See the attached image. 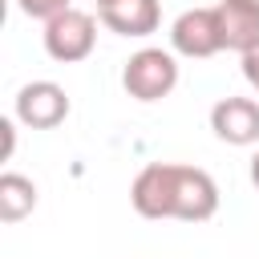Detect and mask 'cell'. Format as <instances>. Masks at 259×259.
Masks as SVG:
<instances>
[{
  "instance_id": "cell-1",
  "label": "cell",
  "mask_w": 259,
  "mask_h": 259,
  "mask_svg": "<svg viewBox=\"0 0 259 259\" xmlns=\"http://www.w3.org/2000/svg\"><path fill=\"white\" fill-rule=\"evenodd\" d=\"M130 206L142 219L206 223V219L219 214V182L202 166L146 162L130 182Z\"/></svg>"
},
{
  "instance_id": "cell-2",
  "label": "cell",
  "mask_w": 259,
  "mask_h": 259,
  "mask_svg": "<svg viewBox=\"0 0 259 259\" xmlns=\"http://www.w3.org/2000/svg\"><path fill=\"white\" fill-rule=\"evenodd\" d=\"M174 85H178V53L174 49L146 45V49L130 53V61L121 65V89L134 101H162L174 93Z\"/></svg>"
},
{
  "instance_id": "cell-3",
  "label": "cell",
  "mask_w": 259,
  "mask_h": 259,
  "mask_svg": "<svg viewBox=\"0 0 259 259\" xmlns=\"http://www.w3.org/2000/svg\"><path fill=\"white\" fill-rule=\"evenodd\" d=\"M97 45V20L85 8H65L53 20H45V53L61 65H77Z\"/></svg>"
},
{
  "instance_id": "cell-4",
  "label": "cell",
  "mask_w": 259,
  "mask_h": 259,
  "mask_svg": "<svg viewBox=\"0 0 259 259\" xmlns=\"http://www.w3.org/2000/svg\"><path fill=\"white\" fill-rule=\"evenodd\" d=\"M170 49L178 57L190 61H206L214 53H223V24H219V8H186L174 16L170 24Z\"/></svg>"
},
{
  "instance_id": "cell-5",
  "label": "cell",
  "mask_w": 259,
  "mask_h": 259,
  "mask_svg": "<svg viewBox=\"0 0 259 259\" xmlns=\"http://www.w3.org/2000/svg\"><path fill=\"white\" fill-rule=\"evenodd\" d=\"M69 109H73L69 93L57 81H28L16 89V101H12V117L28 130H57L69 117Z\"/></svg>"
},
{
  "instance_id": "cell-6",
  "label": "cell",
  "mask_w": 259,
  "mask_h": 259,
  "mask_svg": "<svg viewBox=\"0 0 259 259\" xmlns=\"http://www.w3.org/2000/svg\"><path fill=\"white\" fill-rule=\"evenodd\" d=\"M210 130L227 146H259V101L227 93L210 105Z\"/></svg>"
},
{
  "instance_id": "cell-7",
  "label": "cell",
  "mask_w": 259,
  "mask_h": 259,
  "mask_svg": "<svg viewBox=\"0 0 259 259\" xmlns=\"http://www.w3.org/2000/svg\"><path fill=\"white\" fill-rule=\"evenodd\" d=\"M97 20H101L109 32H117V36L142 40V36L158 32V24H162V4H158V0H113V4L97 8Z\"/></svg>"
},
{
  "instance_id": "cell-8",
  "label": "cell",
  "mask_w": 259,
  "mask_h": 259,
  "mask_svg": "<svg viewBox=\"0 0 259 259\" xmlns=\"http://www.w3.org/2000/svg\"><path fill=\"white\" fill-rule=\"evenodd\" d=\"M219 24H223V45L231 53H251L259 45V8L239 4V0H219Z\"/></svg>"
},
{
  "instance_id": "cell-9",
  "label": "cell",
  "mask_w": 259,
  "mask_h": 259,
  "mask_svg": "<svg viewBox=\"0 0 259 259\" xmlns=\"http://www.w3.org/2000/svg\"><path fill=\"white\" fill-rule=\"evenodd\" d=\"M36 182L16 174V170H4L0 174V223H20L36 210Z\"/></svg>"
},
{
  "instance_id": "cell-10",
  "label": "cell",
  "mask_w": 259,
  "mask_h": 259,
  "mask_svg": "<svg viewBox=\"0 0 259 259\" xmlns=\"http://www.w3.org/2000/svg\"><path fill=\"white\" fill-rule=\"evenodd\" d=\"M16 8L24 16H32V20H53L57 12L73 8V0H16Z\"/></svg>"
},
{
  "instance_id": "cell-11",
  "label": "cell",
  "mask_w": 259,
  "mask_h": 259,
  "mask_svg": "<svg viewBox=\"0 0 259 259\" xmlns=\"http://www.w3.org/2000/svg\"><path fill=\"white\" fill-rule=\"evenodd\" d=\"M243 77H247V85H251L255 97H259V45H255L251 53H243Z\"/></svg>"
},
{
  "instance_id": "cell-12",
  "label": "cell",
  "mask_w": 259,
  "mask_h": 259,
  "mask_svg": "<svg viewBox=\"0 0 259 259\" xmlns=\"http://www.w3.org/2000/svg\"><path fill=\"white\" fill-rule=\"evenodd\" d=\"M0 134H4V162L16 150V117H0Z\"/></svg>"
},
{
  "instance_id": "cell-13",
  "label": "cell",
  "mask_w": 259,
  "mask_h": 259,
  "mask_svg": "<svg viewBox=\"0 0 259 259\" xmlns=\"http://www.w3.org/2000/svg\"><path fill=\"white\" fill-rule=\"evenodd\" d=\"M251 186H255V190H259V150H255V154H251Z\"/></svg>"
},
{
  "instance_id": "cell-14",
  "label": "cell",
  "mask_w": 259,
  "mask_h": 259,
  "mask_svg": "<svg viewBox=\"0 0 259 259\" xmlns=\"http://www.w3.org/2000/svg\"><path fill=\"white\" fill-rule=\"evenodd\" d=\"M93 4H97V8H105V4H113V0H93Z\"/></svg>"
},
{
  "instance_id": "cell-15",
  "label": "cell",
  "mask_w": 259,
  "mask_h": 259,
  "mask_svg": "<svg viewBox=\"0 0 259 259\" xmlns=\"http://www.w3.org/2000/svg\"><path fill=\"white\" fill-rule=\"evenodd\" d=\"M239 4H255V8H259V0H239Z\"/></svg>"
}]
</instances>
